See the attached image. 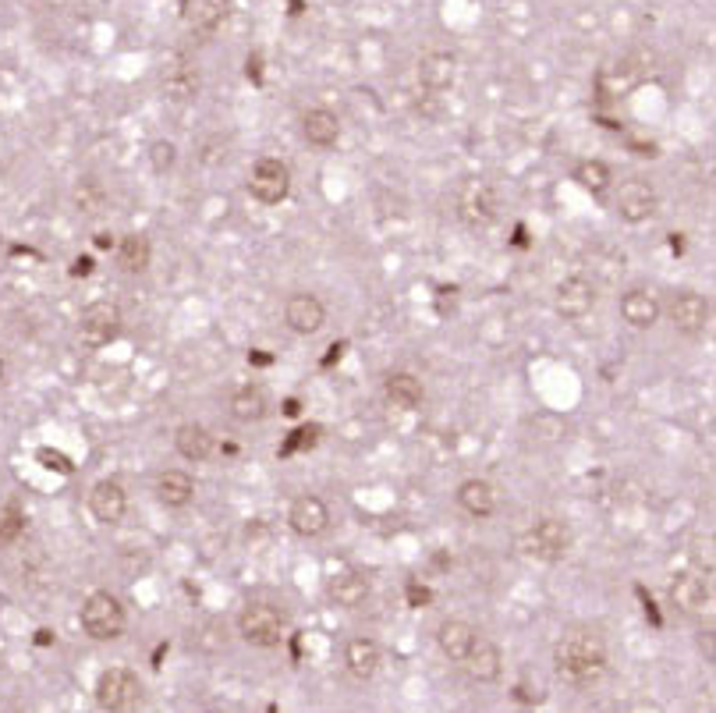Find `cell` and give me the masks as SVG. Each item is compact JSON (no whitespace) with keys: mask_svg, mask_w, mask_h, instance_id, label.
<instances>
[{"mask_svg":"<svg viewBox=\"0 0 716 713\" xmlns=\"http://www.w3.org/2000/svg\"><path fill=\"white\" fill-rule=\"evenodd\" d=\"M553 664L571 685H592L607 671V646L592 632H568L553 650Z\"/></svg>","mask_w":716,"mask_h":713,"instance_id":"1","label":"cell"},{"mask_svg":"<svg viewBox=\"0 0 716 713\" xmlns=\"http://www.w3.org/2000/svg\"><path fill=\"white\" fill-rule=\"evenodd\" d=\"M82 628H86V635L96 639V643H110V639H121V632L128 628V614L114 593L96 589V593L86 596V604H82Z\"/></svg>","mask_w":716,"mask_h":713,"instance_id":"2","label":"cell"},{"mask_svg":"<svg viewBox=\"0 0 716 713\" xmlns=\"http://www.w3.org/2000/svg\"><path fill=\"white\" fill-rule=\"evenodd\" d=\"M174 160H178V149H174V142H153V146H149V164H153L156 174L171 171Z\"/></svg>","mask_w":716,"mask_h":713,"instance_id":"35","label":"cell"},{"mask_svg":"<svg viewBox=\"0 0 716 713\" xmlns=\"http://www.w3.org/2000/svg\"><path fill=\"white\" fill-rule=\"evenodd\" d=\"M405 596H408V607H429L433 604V589L422 586V582H408Z\"/></svg>","mask_w":716,"mask_h":713,"instance_id":"37","label":"cell"},{"mask_svg":"<svg viewBox=\"0 0 716 713\" xmlns=\"http://www.w3.org/2000/svg\"><path fill=\"white\" fill-rule=\"evenodd\" d=\"M54 643V632H50V628H39L36 632V646H50Z\"/></svg>","mask_w":716,"mask_h":713,"instance_id":"45","label":"cell"},{"mask_svg":"<svg viewBox=\"0 0 716 713\" xmlns=\"http://www.w3.org/2000/svg\"><path fill=\"white\" fill-rule=\"evenodd\" d=\"M518 547L525 557H536V561H561L571 547V529L561 518H543L532 529H525Z\"/></svg>","mask_w":716,"mask_h":713,"instance_id":"4","label":"cell"},{"mask_svg":"<svg viewBox=\"0 0 716 713\" xmlns=\"http://www.w3.org/2000/svg\"><path fill=\"white\" fill-rule=\"evenodd\" d=\"M575 181L585 192H592V196H603V192H610V185H614V171H610L603 160H582V164L575 167Z\"/></svg>","mask_w":716,"mask_h":713,"instance_id":"30","label":"cell"},{"mask_svg":"<svg viewBox=\"0 0 716 713\" xmlns=\"http://www.w3.org/2000/svg\"><path fill=\"white\" fill-rule=\"evenodd\" d=\"M220 455L234 458V455H238V444H234V440H224V444H220Z\"/></svg>","mask_w":716,"mask_h":713,"instance_id":"47","label":"cell"},{"mask_svg":"<svg viewBox=\"0 0 716 713\" xmlns=\"http://www.w3.org/2000/svg\"><path fill=\"white\" fill-rule=\"evenodd\" d=\"M249 192H252V199H259L263 206L284 203V199H288V192H291V171H288V164H284V160L263 157L256 167H252Z\"/></svg>","mask_w":716,"mask_h":713,"instance_id":"6","label":"cell"},{"mask_svg":"<svg viewBox=\"0 0 716 713\" xmlns=\"http://www.w3.org/2000/svg\"><path fill=\"white\" fill-rule=\"evenodd\" d=\"M323 440V426L320 423H302L281 440L277 447V458H291V455H302V451H312V447Z\"/></svg>","mask_w":716,"mask_h":713,"instance_id":"31","label":"cell"},{"mask_svg":"<svg viewBox=\"0 0 716 713\" xmlns=\"http://www.w3.org/2000/svg\"><path fill=\"white\" fill-rule=\"evenodd\" d=\"M245 75H249L256 86H263V54H249V61H245Z\"/></svg>","mask_w":716,"mask_h":713,"instance_id":"38","label":"cell"},{"mask_svg":"<svg viewBox=\"0 0 716 713\" xmlns=\"http://www.w3.org/2000/svg\"><path fill=\"white\" fill-rule=\"evenodd\" d=\"M4 373H8V366H4V355H0V384H4Z\"/></svg>","mask_w":716,"mask_h":713,"instance_id":"48","label":"cell"},{"mask_svg":"<svg viewBox=\"0 0 716 713\" xmlns=\"http://www.w3.org/2000/svg\"><path fill=\"white\" fill-rule=\"evenodd\" d=\"M266 412H270V398H266L263 387L249 384L231 394V416L238 419V423H259Z\"/></svg>","mask_w":716,"mask_h":713,"instance_id":"27","label":"cell"},{"mask_svg":"<svg viewBox=\"0 0 716 713\" xmlns=\"http://www.w3.org/2000/svg\"><path fill=\"white\" fill-rule=\"evenodd\" d=\"M174 447L178 455L188 458V462H206L213 455V437L203 423H181L174 430Z\"/></svg>","mask_w":716,"mask_h":713,"instance_id":"24","label":"cell"},{"mask_svg":"<svg viewBox=\"0 0 716 713\" xmlns=\"http://www.w3.org/2000/svg\"><path fill=\"white\" fill-rule=\"evenodd\" d=\"M344 352H348V341H334V345L327 348V355H323V369L334 366V362H341Z\"/></svg>","mask_w":716,"mask_h":713,"instance_id":"40","label":"cell"},{"mask_svg":"<svg viewBox=\"0 0 716 713\" xmlns=\"http://www.w3.org/2000/svg\"><path fill=\"white\" fill-rule=\"evenodd\" d=\"M380 646L373 643V639H366V635H358V639H351L348 646H344V667H348L351 678H358V682H369L376 671H380Z\"/></svg>","mask_w":716,"mask_h":713,"instance_id":"18","label":"cell"},{"mask_svg":"<svg viewBox=\"0 0 716 713\" xmlns=\"http://www.w3.org/2000/svg\"><path fill=\"white\" fill-rule=\"evenodd\" d=\"M36 458L47 465L50 472H61V476H71V472H75V462H71L68 455H61V451H54V447H39Z\"/></svg>","mask_w":716,"mask_h":713,"instance_id":"36","label":"cell"},{"mask_svg":"<svg viewBox=\"0 0 716 713\" xmlns=\"http://www.w3.org/2000/svg\"><path fill=\"white\" fill-rule=\"evenodd\" d=\"M281 412H284V416H288V419H295L298 412H302V401H298V398H284Z\"/></svg>","mask_w":716,"mask_h":713,"instance_id":"43","label":"cell"},{"mask_svg":"<svg viewBox=\"0 0 716 713\" xmlns=\"http://www.w3.org/2000/svg\"><path fill=\"white\" fill-rule=\"evenodd\" d=\"M458 217L465 220L468 228H486L497 217V192L490 181L468 178L458 189Z\"/></svg>","mask_w":716,"mask_h":713,"instance_id":"7","label":"cell"},{"mask_svg":"<svg viewBox=\"0 0 716 713\" xmlns=\"http://www.w3.org/2000/svg\"><path fill=\"white\" fill-rule=\"evenodd\" d=\"M284 323L302 337L320 334V330L327 327V306H323L316 295H309V291H298V295L288 298V306H284Z\"/></svg>","mask_w":716,"mask_h":713,"instance_id":"10","label":"cell"},{"mask_svg":"<svg viewBox=\"0 0 716 713\" xmlns=\"http://www.w3.org/2000/svg\"><path fill=\"white\" fill-rule=\"evenodd\" d=\"M383 394H387L390 405L401 408V412H415V408L422 405V398H426L422 380L412 377V373H390L387 384H383Z\"/></svg>","mask_w":716,"mask_h":713,"instance_id":"25","label":"cell"},{"mask_svg":"<svg viewBox=\"0 0 716 713\" xmlns=\"http://www.w3.org/2000/svg\"><path fill=\"white\" fill-rule=\"evenodd\" d=\"M667 316L678 334L695 337V334H702L709 323V298L695 295V291H681V295H674V302H670Z\"/></svg>","mask_w":716,"mask_h":713,"instance_id":"11","label":"cell"},{"mask_svg":"<svg viewBox=\"0 0 716 713\" xmlns=\"http://www.w3.org/2000/svg\"><path fill=\"white\" fill-rule=\"evenodd\" d=\"M139 699H142V685L128 667H110V671L100 674V682H96V703H100L103 710H132Z\"/></svg>","mask_w":716,"mask_h":713,"instance_id":"8","label":"cell"},{"mask_svg":"<svg viewBox=\"0 0 716 713\" xmlns=\"http://www.w3.org/2000/svg\"><path fill=\"white\" fill-rule=\"evenodd\" d=\"M553 306H557V316H564V320H585L592 313V306H596V288L585 277H568V281L557 284Z\"/></svg>","mask_w":716,"mask_h":713,"instance_id":"12","label":"cell"},{"mask_svg":"<svg viewBox=\"0 0 716 713\" xmlns=\"http://www.w3.org/2000/svg\"><path fill=\"white\" fill-rule=\"evenodd\" d=\"M164 93L167 100H178V103L192 100V96L199 93V75H195L188 64H178V68H171L164 75Z\"/></svg>","mask_w":716,"mask_h":713,"instance_id":"32","label":"cell"},{"mask_svg":"<svg viewBox=\"0 0 716 713\" xmlns=\"http://www.w3.org/2000/svg\"><path fill=\"white\" fill-rule=\"evenodd\" d=\"M327 596L337 607H344V611H358V607L369 600V579L358 572L334 575V579L327 582Z\"/></svg>","mask_w":716,"mask_h":713,"instance_id":"19","label":"cell"},{"mask_svg":"<svg viewBox=\"0 0 716 713\" xmlns=\"http://www.w3.org/2000/svg\"><path fill=\"white\" fill-rule=\"evenodd\" d=\"M514 245H518V249H525V245H529V238H525V224H518V228H514Z\"/></svg>","mask_w":716,"mask_h":713,"instance_id":"46","label":"cell"},{"mask_svg":"<svg viewBox=\"0 0 716 713\" xmlns=\"http://www.w3.org/2000/svg\"><path fill=\"white\" fill-rule=\"evenodd\" d=\"M238 632L245 643L259 646V650H273L284 643V614L270 604H249L238 614Z\"/></svg>","mask_w":716,"mask_h":713,"instance_id":"3","label":"cell"},{"mask_svg":"<svg viewBox=\"0 0 716 713\" xmlns=\"http://www.w3.org/2000/svg\"><path fill=\"white\" fill-rule=\"evenodd\" d=\"M75 206L78 213H86V217H96V213H103V206H107V192H103V185L96 178H82L75 185Z\"/></svg>","mask_w":716,"mask_h":713,"instance_id":"33","label":"cell"},{"mask_svg":"<svg viewBox=\"0 0 716 713\" xmlns=\"http://www.w3.org/2000/svg\"><path fill=\"white\" fill-rule=\"evenodd\" d=\"M660 313H663V306H660V298H656L653 291L631 288V291H624V295H621V316H624V323H628V327H635V330L656 327Z\"/></svg>","mask_w":716,"mask_h":713,"instance_id":"15","label":"cell"},{"mask_svg":"<svg viewBox=\"0 0 716 713\" xmlns=\"http://www.w3.org/2000/svg\"><path fill=\"white\" fill-rule=\"evenodd\" d=\"M114 249H117V267L125 270V274H142V270L149 267V259H153V245H149L146 235H125Z\"/></svg>","mask_w":716,"mask_h":713,"instance_id":"29","label":"cell"},{"mask_svg":"<svg viewBox=\"0 0 716 713\" xmlns=\"http://www.w3.org/2000/svg\"><path fill=\"white\" fill-rule=\"evenodd\" d=\"M185 15L199 36H213L227 18V0H188Z\"/></svg>","mask_w":716,"mask_h":713,"instance_id":"28","label":"cell"},{"mask_svg":"<svg viewBox=\"0 0 716 713\" xmlns=\"http://www.w3.org/2000/svg\"><path fill=\"white\" fill-rule=\"evenodd\" d=\"M436 643H440V650H444L447 660L461 664L465 653L472 650V643H475V628L461 618H451V621H444V625L436 628Z\"/></svg>","mask_w":716,"mask_h":713,"instance_id":"22","label":"cell"},{"mask_svg":"<svg viewBox=\"0 0 716 713\" xmlns=\"http://www.w3.org/2000/svg\"><path fill=\"white\" fill-rule=\"evenodd\" d=\"M89 511L96 515V522L103 525H117L128 515V494L125 486L117 479H100V483L89 490Z\"/></svg>","mask_w":716,"mask_h":713,"instance_id":"13","label":"cell"},{"mask_svg":"<svg viewBox=\"0 0 716 713\" xmlns=\"http://www.w3.org/2000/svg\"><path fill=\"white\" fill-rule=\"evenodd\" d=\"M699 650L706 653V660H709V664H713V660H716V650H713V628H702V632H699Z\"/></svg>","mask_w":716,"mask_h":713,"instance_id":"41","label":"cell"},{"mask_svg":"<svg viewBox=\"0 0 716 713\" xmlns=\"http://www.w3.org/2000/svg\"><path fill=\"white\" fill-rule=\"evenodd\" d=\"M156 501L167 504V508H185L188 501L195 497V479L181 469H167L156 476Z\"/></svg>","mask_w":716,"mask_h":713,"instance_id":"21","label":"cell"},{"mask_svg":"<svg viewBox=\"0 0 716 713\" xmlns=\"http://www.w3.org/2000/svg\"><path fill=\"white\" fill-rule=\"evenodd\" d=\"M288 525H291V529H295L298 536H305V540H316V536L327 533V525H330V511H327V504H323L320 497L302 494L295 504H291V511H288Z\"/></svg>","mask_w":716,"mask_h":713,"instance_id":"14","label":"cell"},{"mask_svg":"<svg viewBox=\"0 0 716 713\" xmlns=\"http://www.w3.org/2000/svg\"><path fill=\"white\" fill-rule=\"evenodd\" d=\"M458 504L472 518H490L497 511V490L486 479H465L458 486Z\"/></svg>","mask_w":716,"mask_h":713,"instance_id":"23","label":"cell"},{"mask_svg":"<svg viewBox=\"0 0 716 713\" xmlns=\"http://www.w3.org/2000/svg\"><path fill=\"white\" fill-rule=\"evenodd\" d=\"M302 132H305V139H309L312 146L330 149L337 139H341V121H337L334 110H327V107H312V110H305Z\"/></svg>","mask_w":716,"mask_h":713,"instance_id":"20","label":"cell"},{"mask_svg":"<svg viewBox=\"0 0 716 713\" xmlns=\"http://www.w3.org/2000/svg\"><path fill=\"white\" fill-rule=\"evenodd\" d=\"M93 242H96V249H114V245H117V238L110 235V231H100V235H96Z\"/></svg>","mask_w":716,"mask_h":713,"instance_id":"44","label":"cell"},{"mask_svg":"<svg viewBox=\"0 0 716 713\" xmlns=\"http://www.w3.org/2000/svg\"><path fill=\"white\" fill-rule=\"evenodd\" d=\"M249 362H252V366H273V355H270V352H263V348H252V352H249Z\"/></svg>","mask_w":716,"mask_h":713,"instance_id":"42","label":"cell"},{"mask_svg":"<svg viewBox=\"0 0 716 713\" xmlns=\"http://www.w3.org/2000/svg\"><path fill=\"white\" fill-rule=\"evenodd\" d=\"M709 600V589L702 586V579H695V575L681 572L678 579L670 582V604L678 607L681 614H699L702 607H706Z\"/></svg>","mask_w":716,"mask_h":713,"instance_id":"26","label":"cell"},{"mask_svg":"<svg viewBox=\"0 0 716 713\" xmlns=\"http://www.w3.org/2000/svg\"><path fill=\"white\" fill-rule=\"evenodd\" d=\"M614 206H617V217L621 220H628V224H642V220H649L656 213L660 199H656V189L649 185V181L631 178V181H624L621 189H617Z\"/></svg>","mask_w":716,"mask_h":713,"instance_id":"9","label":"cell"},{"mask_svg":"<svg viewBox=\"0 0 716 713\" xmlns=\"http://www.w3.org/2000/svg\"><path fill=\"white\" fill-rule=\"evenodd\" d=\"M465 671L472 674L475 682H497L500 678V671H504V653H500V646L497 643H490V639H479L475 635V643H472V650L465 653Z\"/></svg>","mask_w":716,"mask_h":713,"instance_id":"16","label":"cell"},{"mask_svg":"<svg viewBox=\"0 0 716 713\" xmlns=\"http://www.w3.org/2000/svg\"><path fill=\"white\" fill-rule=\"evenodd\" d=\"M96 270V259L93 256H75L71 259V277H89Z\"/></svg>","mask_w":716,"mask_h":713,"instance_id":"39","label":"cell"},{"mask_svg":"<svg viewBox=\"0 0 716 713\" xmlns=\"http://www.w3.org/2000/svg\"><path fill=\"white\" fill-rule=\"evenodd\" d=\"M121 323L125 320H121V309L114 302H93L78 316V337L86 348H103L121 334Z\"/></svg>","mask_w":716,"mask_h":713,"instance_id":"5","label":"cell"},{"mask_svg":"<svg viewBox=\"0 0 716 713\" xmlns=\"http://www.w3.org/2000/svg\"><path fill=\"white\" fill-rule=\"evenodd\" d=\"M25 533V511L15 501L0 504V547H11Z\"/></svg>","mask_w":716,"mask_h":713,"instance_id":"34","label":"cell"},{"mask_svg":"<svg viewBox=\"0 0 716 713\" xmlns=\"http://www.w3.org/2000/svg\"><path fill=\"white\" fill-rule=\"evenodd\" d=\"M454 79H458V61H454V54H447V50H429V54H422L419 61L422 86L433 89V93H444V89L454 86Z\"/></svg>","mask_w":716,"mask_h":713,"instance_id":"17","label":"cell"}]
</instances>
